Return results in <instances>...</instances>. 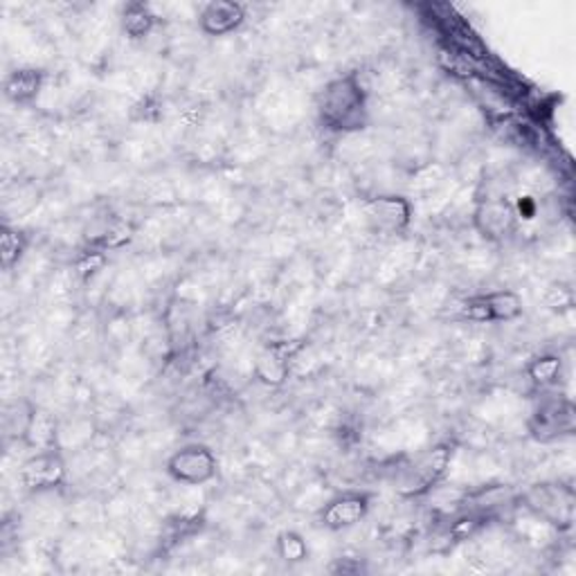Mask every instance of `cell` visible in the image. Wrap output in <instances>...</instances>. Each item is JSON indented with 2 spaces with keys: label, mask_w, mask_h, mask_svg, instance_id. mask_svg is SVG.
I'll list each match as a JSON object with an SVG mask.
<instances>
[{
  "label": "cell",
  "mask_w": 576,
  "mask_h": 576,
  "mask_svg": "<svg viewBox=\"0 0 576 576\" xmlns=\"http://www.w3.org/2000/svg\"><path fill=\"white\" fill-rule=\"evenodd\" d=\"M320 125L341 136H354L369 127V91L358 72H345L329 81L318 97Z\"/></svg>",
  "instance_id": "cell-1"
},
{
  "label": "cell",
  "mask_w": 576,
  "mask_h": 576,
  "mask_svg": "<svg viewBox=\"0 0 576 576\" xmlns=\"http://www.w3.org/2000/svg\"><path fill=\"white\" fill-rule=\"evenodd\" d=\"M452 460V450L446 443H437L424 456H419L403 473V482L399 486V496L405 500H417L428 496V493L446 477Z\"/></svg>",
  "instance_id": "cell-2"
},
{
  "label": "cell",
  "mask_w": 576,
  "mask_h": 576,
  "mask_svg": "<svg viewBox=\"0 0 576 576\" xmlns=\"http://www.w3.org/2000/svg\"><path fill=\"white\" fill-rule=\"evenodd\" d=\"M164 471L176 482L185 486H205L219 475V460L215 450L205 443H187L172 452Z\"/></svg>",
  "instance_id": "cell-3"
},
{
  "label": "cell",
  "mask_w": 576,
  "mask_h": 576,
  "mask_svg": "<svg viewBox=\"0 0 576 576\" xmlns=\"http://www.w3.org/2000/svg\"><path fill=\"white\" fill-rule=\"evenodd\" d=\"M362 215L375 232L385 237H401L415 219V205L401 194H379L362 203Z\"/></svg>",
  "instance_id": "cell-4"
},
{
  "label": "cell",
  "mask_w": 576,
  "mask_h": 576,
  "mask_svg": "<svg viewBox=\"0 0 576 576\" xmlns=\"http://www.w3.org/2000/svg\"><path fill=\"white\" fill-rule=\"evenodd\" d=\"M516 205L505 196H484L475 203L471 221L475 232L488 243L507 241L518 228Z\"/></svg>",
  "instance_id": "cell-5"
},
{
  "label": "cell",
  "mask_w": 576,
  "mask_h": 576,
  "mask_svg": "<svg viewBox=\"0 0 576 576\" xmlns=\"http://www.w3.org/2000/svg\"><path fill=\"white\" fill-rule=\"evenodd\" d=\"M19 480L30 493H50L61 488L68 480V464L61 448L32 452L19 469Z\"/></svg>",
  "instance_id": "cell-6"
},
{
  "label": "cell",
  "mask_w": 576,
  "mask_h": 576,
  "mask_svg": "<svg viewBox=\"0 0 576 576\" xmlns=\"http://www.w3.org/2000/svg\"><path fill=\"white\" fill-rule=\"evenodd\" d=\"M460 315L480 324L516 322L522 315V298L516 291H509V288L477 293L462 302Z\"/></svg>",
  "instance_id": "cell-7"
},
{
  "label": "cell",
  "mask_w": 576,
  "mask_h": 576,
  "mask_svg": "<svg viewBox=\"0 0 576 576\" xmlns=\"http://www.w3.org/2000/svg\"><path fill=\"white\" fill-rule=\"evenodd\" d=\"M369 511H372V493L345 491L320 509L318 522L326 531H345L360 525Z\"/></svg>",
  "instance_id": "cell-8"
},
{
  "label": "cell",
  "mask_w": 576,
  "mask_h": 576,
  "mask_svg": "<svg viewBox=\"0 0 576 576\" xmlns=\"http://www.w3.org/2000/svg\"><path fill=\"white\" fill-rule=\"evenodd\" d=\"M574 430V405L567 399H548L529 419L531 437L548 443Z\"/></svg>",
  "instance_id": "cell-9"
},
{
  "label": "cell",
  "mask_w": 576,
  "mask_h": 576,
  "mask_svg": "<svg viewBox=\"0 0 576 576\" xmlns=\"http://www.w3.org/2000/svg\"><path fill=\"white\" fill-rule=\"evenodd\" d=\"M293 343H270L262 347L253 360V375L266 388H281L293 372V358L298 354Z\"/></svg>",
  "instance_id": "cell-10"
},
{
  "label": "cell",
  "mask_w": 576,
  "mask_h": 576,
  "mask_svg": "<svg viewBox=\"0 0 576 576\" xmlns=\"http://www.w3.org/2000/svg\"><path fill=\"white\" fill-rule=\"evenodd\" d=\"M245 5L234 3V0H212V3L203 5L198 14V27L205 36H228L237 32L245 23Z\"/></svg>",
  "instance_id": "cell-11"
},
{
  "label": "cell",
  "mask_w": 576,
  "mask_h": 576,
  "mask_svg": "<svg viewBox=\"0 0 576 576\" xmlns=\"http://www.w3.org/2000/svg\"><path fill=\"white\" fill-rule=\"evenodd\" d=\"M21 441L30 452L61 448V430L57 417L50 413V410L32 403Z\"/></svg>",
  "instance_id": "cell-12"
},
{
  "label": "cell",
  "mask_w": 576,
  "mask_h": 576,
  "mask_svg": "<svg viewBox=\"0 0 576 576\" xmlns=\"http://www.w3.org/2000/svg\"><path fill=\"white\" fill-rule=\"evenodd\" d=\"M48 72L44 68H19L5 77L3 93L16 106H30L36 102L46 87Z\"/></svg>",
  "instance_id": "cell-13"
},
{
  "label": "cell",
  "mask_w": 576,
  "mask_h": 576,
  "mask_svg": "<svg viewBox=\"0 0 576 576\" xmlns=\"http://www.w3.org/2000/svg\"><path fill=\"white\" fill-rule=\"evenodd\" d=\"M529 507L537 511L539 518H543L545 522L556 527V518H554L556 509L567 522H572L574 496H572L569 488H563L561 484L558 486H539V488H533V493H531V505Z\"/></svg>",
  "instance_id": "cell-14"
},
{
  "label": "cell",
  "mask_w": 576,
  "mask_h": 576,
  "mask_svg": "<svg viewBox=\"0 0 576 576\" xmlns=\"http://www.w3.org/2000/svg\"><path fill=\"white\" fill-rule=\"evenodd\" d=\"M119 23H122V32L127 34V38L142 41L155 30L158 16L151 10V5H147V3H127L125 10H122Z\"/></svg>",
  "instance_id": "cell-15"
},
{
  "label": "cell",
  "mask_w": 576,
  "mask_h": 576,
  "mask_svg": "<svg viewBox=\"0 0 576 576\" xmlns=\"http://www.w3.org/2000/svg\"><path fill=\"white\" fill-rule=\"evenodd\" d=\"M527 379L531 381V385L537 390H548L554 388L561 381L563 375V360L556 354H539L533 356L527 367Z\"/></svg>",
  "instance_id": "cell-16"
},
{
  "label": "cell",
  "mask_w": 576,
  "mask_h": 576,
  "mask_svg": "<svg viewBox=\"0 0 576 576\" xmlns=\"http://www.w3.org/2000/svg\"><path fill=\"white\" fill-rule=\"evenodd\" d=\"M27 251H30V234L23 232L21 228L5 223L3 232H0V264H3V270L12 273L14 268H19Z\"/></svg>",
  "instance_id": "cell-17"
},
{
  "label": "cell",
  "mask_w": 576,
  "mask_h": 576,
  "mask_svg": "<svg viewBox=\"0 0 576 576\" xmlns=\"http://www.w3.org/2000/svg\"><path fill=\"white\" fill-rule=\"evenodd\" d=\"M134 234H136V228L129 221H115L108 226V230L89 239V249L106 255V253L125 249L127 243H131Z\"/></svg>",
  "instance_id": "cell-18"
},
{
  "label": "cell",
  "mask_w": 576,
  "mask_h": 576,
  "mask_svg": "<svg viewBox=\"0 0 576 576\" xmlns=\"http://www.w3.org/2000/svg\"><path fill=\"white\" fill-rule=\"evenodd\" d=\"M275 552L288 565H298V563H304L309 558V545H307L304 537L293 529H286L279 533L277 541H275Z\"/></svg>",
  "instance_id": "cell-19"
},
{
  "label": "cell",
  "mask_w": 576,
  "mask_h": 576,
  "mask_svg": "<svg viewBox=\"0 0 576 576\" xmlns=\"http://www.w3.org/2000/svg\"><path fill=\"white\" fill-rule=\"evenodd\" d=\"M104 264H106V255H104V253H97V251L87 249L84 255H81V257L77 260L74 273H77V277H79L81 281H89V279H93V277L104 268Z\"/></svg>",
  "instance_id": "cell-20"
}]
</instances>
